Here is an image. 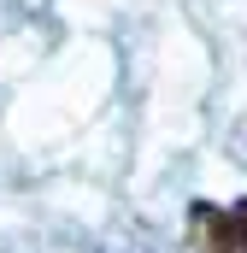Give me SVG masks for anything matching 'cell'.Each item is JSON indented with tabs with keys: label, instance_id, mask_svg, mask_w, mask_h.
<instances>
[{
	"label": "cell",
	"instance_id": "cell-1",
	"mask_svg": "<svg viewBox=\"0 0 247 253\" xmlns=\"http://www.w3.org/2000/svg\"><path fill=\"white\" fill-rule=\"evenodd\" d=\"M188 236H194V253H247V206H212V200H194V212H188Z\"/></svg>",
	"mask_w": 247,
	"mask_h": 253
}]
</instances>
